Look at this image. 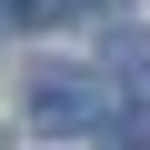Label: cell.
Instances as JSON below:
<instances>
[{"instance_id":"cell-1","label":"cell","mask_w":150,"mask_h":150,"mask_svg":"<svg viewBox=\"0 0 150 150\" xmlns=\"http://www.w3.org/2000/svg\"><path fill=\"white\" fill-rule=\"evenodd\" d=\"M90 120H100V100H90L80 70H40V80H30V130L70 140V130H90Z\"/></svg>"},{"instance_id":"cell-2","label":"cell","mask_w":150,"mask_h":150,"mask_svg":"<svg viewBox=\"0 0 150 150\" xmlns=\"http://www.w3.org/2000/svg\"><path fill=\"white\" fill-rule=\"evenodd\" d=\"M110 80H150V30H110Z\"/></svg>"},{"instance_id":"cell-3","label":"cell","mask_w":150,"mask_h":150,"mask_svg":"<svg viewBox=\"0 0 150 150\" xmlns=\"http://www.w3.org/2000/svg\"><path fill=\"white\" fill-rule=\"evenodd\" d=\"M100 150H150V130H140L130 110H100Z\"/></svg>"},{"instance_id":"cell-4","label":"cell","mask_w":150,"mask_h":150,"mask_svg":"<svg viewBox=\"0 0 150 150\" xmlns=\"http://www.w3.org/2000/svg\"><path fill=\"white\" fill-rule=\"evenodd\" d=\"M80 0H20V20H70Z\"/></svg>"}]
</instances>
